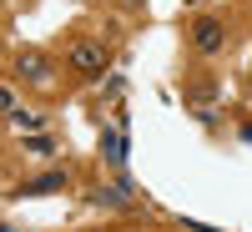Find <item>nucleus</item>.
<instances>
[{
	"label": "nucleus",
	"mask_w": 252,
	"mask_h": 232,
	"mask_svg": "<svg viewBox=\"0 0 252 232\" xmlns=\"http://www.w3.org/2000/svg\"><path fill=\"white\" fill-rule=\"evenodd\" d=\"M66 61H71V71L81 81H96L101 71H106V46H96V40H71Z\"/></svg>",
	"instance_id": "obj_1"
},
{
	"label": "nucleus",
	"mask_w": 252,
	"mask_h": 232,
	"mask_svg": "<svg viewBox=\"0 0 252 232\" xmlns=\"http://www.w3.org/2000/svg\"><path fill=\"white\" fill-rule=\"evenodd\" d=\"M187 35H192V46L202 56H222L227 51V26H222L217 15H197L192 26H187Z\"/></svg>",
	"instance_id": "obj_2"
},
{
	"label": "nucleus",
	"mask_w": 252,
	"mask_h": 232,
	"mask_svg": "<svg viewBox=\"0 0 252 232\" xmlns=\"http://www.w3.org/2000/svg\"><path fill=\"white\" fill-rule=\"evenodd\" d=\"M15 71L26 76V81H35V86H46V81H51V71H46V56H40V51H26V56L15 61Z\"/></svg>",
	"instance_id": "obj_3"
},
{
	"label": "nucleus",
	"mask_w": 252,
	"mask_h": 232,
	"mask_svg": "<svg viewBox=\"0 0 252 232\" xmlns=\"http://www.w3.org/2000/svg\"><path fill=\"white\" fill-rule=\"evenodd\" d=\"M91 202H96V207H131V187H126V182H116V187H96Z\"/></svg>",
	"instance_id": "obj_4"
},
{
	"label": "nucleus",
	"mask_w": 252,
	"mask_h": 232,
	"mask_svg": "<svg viewBox=\"0 0 252 232\" xmlns=\"http://www.w3.org/2000/svg\"><path fill=\"white\" fill-rule=\"evenodd\" d=\"M101 146H106L111 172H121V166H126V141H121V132H101Z\"/></svg>",
	"instance_id": "obj_5"
},
{
	"label": "nucleus",
	"mask_w": 252,
	"mask_h": 232,
	"mask_svg": "<svg viewBox=\"0 0 252 232\" xmlns=\"http://www.w3.org/2000/svg\"><path fill=\"white\" fill-rule=\"evenodd\" d=\"M66 187V172H40V177H31L20 192H61Z\"/></svg>",
	"instance_id": "obj_6"
},
{
	"label": "nucleus",
	"mask_w": 252,
	"mask_h": 232,
	"mask_svg": "<svg viewBox=\"0 0 252 232\" xmlns=\"http://www.w3.org/2000/svg\"><path fill=\"white\" fill-rule=\"evenodd\" d=\"M187 91H192V101H197V106H207V101L217 96V86H212V81H192Z\"/></svg>",
	"instance_id": "obj_7"
},
{
	"label": "nucleus",
	"mask_w": 252,
	"mask_h": 232,
	"mask_svg": "<svg viewBox=\"0 0 252 232\" xmlns=\"http://www.w3.org/2000/svg\"><path fill=\"white\" fill-rule=\"evenodd\" d=\"M26 146H31V152H35V157H51V152H56V141H51V136H31Z\"/></svg>",
	"instance_id": "obj_8"
},
{
	"label": "nucleus",
	"mask_w": 252,
	"mask_h": 232,
	"mask_svg": "<svg viewBox=\"0 0 252 232\" xmlns=\"http://www.w3.org/2000/svg\"><path fill=\"white\" fill-rule=\"evenodd\" d=\"M0 111H10V91L5 86H0Z\"/></svg>",
	"instance_id": "obj_9"
},
{
	"label": "nucleus",
	"mask_w": 252,
	"mask_h": 232,
	"mask_svg": "<svg viewBox=\"0 0 252 232\" xmlns=\"http://www.w3.org/2000/svg\"><path fill=\"white\" fill-rule=\"evenodd\" d=\"M242 141H252V126H242Z\"/></svg>",
	"instance_id": "obj_10"
}]
</instances>
